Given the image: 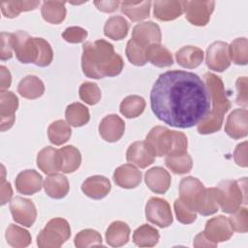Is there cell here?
<instances>
[{"instance_id":"db71d44e","label":"cell","mask_w":248,"mask_h":248,"mask_svg":"<svg viewBox=\"0 0 248 248\" xmlns=\"http://www.w3.org/2000/svg\"><path fill=\"white\" fill-rule=\"evenodd\" d=\"M0 87L1 90H5L11 86L12 83V76L10 71L5 67H0Z\"/></svg>"},{"instance_id":"681fc988","label":"cell","mask_w":248,"mask_h":248,"mask_svg":"<svg viewBox=\"0 0 248 248\" xmlns=\"http://www.w3.org/2000/svg\"><path fill=\"white\" fill-rule=\"evenodd\" d=\"M13 57V46H12V33H1V48L0 58L1 60H8Z\"/></svg>"},{"instance_id":"7402d4cb","label":"cell","mask_w":248,"mask_h":248,"mask_svg":"<svg viewBox=\"0 0 248 248\" xmlns=\"http://www.w3.org/2000/svg\"><path fill=\"white\" fill-rule=\"evenodd\" d=\"M111 185L109 180L103 175H93L86 178L82 185L81 191L89 198L101 200L110 191Z\"/></svg>"},{"instance_id":"5b68a950","label":"cell","mask_w":248,"mask_h":248,"mask_svg":"<svg viewBox=\"0 0 248 248\" xmlns=\"http://www.w3.org/2000/svg\"><path fill=\"white\" fill-rule=\"evenodd\" d=\"M145 142L154 156H169L187 151V137L178 131L163 126L153 127L145 138Z\"/></svg>"},{"instance_id":"603a6c76","label":"cell","mask_w":248,"mask_h":248,"mask_svg":"<svg viewBox=\"0 0 248 248\" xmlns=\"http://www.w3.org/2000/svg\"><path fill=\"white\" fill-rule=\"evenodd\" d=\"M185 1H155L154 16L161 21L177 18L184 13Z\"/></svg>"},{"instance_id":"d6986e66","label":"cell","mask_w":248,"mask_h":248,"mask_svg":"<svg viewBox=\"0 0 248 248\" xmlns=\"http://www.w3.org/2000/svg\"><path fill=\"white\" fill-rule=\"evenodd\" d=\"M15 184L18 193L23 195H33L41 190L43 186V177L34 170H25L17 174Z\"/></svg>"},{"instance_id":"30bf717a","label":"cell","mask_w":248,"mask_h":248,"mask_svg":"<svg viewBox=\"0 0 248 248\" xmlns=\"http://www.w3.org/2000/svg\"><path fill=\"white\" fill-rule=\"evenodd\" d=\"M205 62L210 70L223 72L231 65V56L229 45L222 41L212 43L206 50Z\"/></svg>"},{"instance_id":"4dcf8cb0","label":"cell","mask_w":248,"mask_h":248,"mask_svg":"<svg viewBox=\"0 0 248 248\" xmlns=\"http://www.w3.org/2000/svg\"><path fill=\"white\" fill-rule=\"evenodd\" d=\"M129 31V22L121 16H112L105 23L104 34L114 41L124 39Z\"/></svg>"},{"instance_id":"7a4b0ae2","label":"cell","mask_w":248,"mask_h":248,"mask_svg":"<svg viewBox=\"0 0 248 248\" xmlns=\"http://www.w3.org/2000/svg\"><path fill=\"white\" fill-rule=\"evenodd\" d=\"M124 67L122 57L114 52L113 46L105 41L87 42L82 46L81 68L90 78H102L119 75Z\"/></svg>"},{"instance_id":"d590c367","label":"cell","mask_w":248,"mask_h":248,"mask_svg":"<svg viewBox=\"0 0 248 248\" xmlns=\"http://www.w3.org/2000/svg\"><path fill=\"white\" fill-rule=\"evenodd\" d=\"M65 117L71 126L80 127L85 125L89 119L90 114L88 108L80 103H73L66 108Z\"/></svg>"},{"instance_id":"9c48e42d","label":"cell","mask_w":248,"mask_h":248,"mask_svg":"<svg viewBox=\"0 0 248 248\" xmlns=\"http://www.w3.org/2000/svg\"><path fill=\"white\" fill-rule=\"evenodd\" d=\"M214 6V1H185V17L193 25L204 26L210 19Z\"/></svg>"},{"instance_id":"f5cc1de1","label":"cell","mask_w":248,"mask_h":248,"mask_svg":"<svg viewBox=\"0 0 248 248\" xmlns=\"http://www.w3.org/2000/svg\"><path fill=\"white\" fill-rule=\"evenodd\" d=\"M121 2L114 0V1H95L94 5L97 7L98 10L105 12V13H112L117 10Z\"/></svg>"},{"instance_id":"8fae6325","label":"cell","mask_w":248,"mask_h":248,"mask_svg":"<svg viewBox=\"0 0 248 248\" xmlns=\"http://www.w3.org/2000/svg\"><path fill=\"white\" fill-rule=\"evenodd\" d=\"M10 210L13 219L24 227H31L36 221L37 210L35 204L28 199L15 197L10 202Z\"/></svg>"},{"instance_id":"44dd1931","label":"cell","mask_w":248,"mask_h":248,"mask_svg":"<svg viewBox=\"0 0 248 248\" xmlns=\"http://www.w3.org/2000/svg\"><path fill=\"white\" fill-rule=\"evenodd\" d=\"M147 187L156 194H165L170 186V175L164 168L154 167L145 172Z\"/></svg>"},{"instance_id":"9f6ffc18","label":"cell","mask_w":248,"mask_h":248,"mask_svg":"<svg viewBox=\"0 0 248 248\" xmlns=\"http://www.w3.org/2000/svg\"><path fill=\"white\" fill-rule=\"evenodd\" d=\"M194 246L197 247V248H201V247H209V248H213V247H216L218 244L216 243H213L211 241H209L205 235L203 234V232H200L199 234L196 235L195 239H194Z\"/></svg>"},{"instance_id":"c3c4849f","label":"cell","mask_w":248,"mask_h":248,"mask_svg":"<svg viewBox=\"0 0 248 248\" xmlns=\"http://www.w3.org/2000/svg\"><path fill=\"white\" fill-rule=\"evenodd\" d=\"M62 37L66 42L71 44L82 43L87 37V31L79 26H71L64 30Z\"/></svg>"},{"instance_id":"6da1fadb","label":"cell","mask_w":248,"mask_h":248,"mask_svg":"<svg viewBox=\"0 0 248 248\" xmlns=\"http://www.w3.org/2000/svg\"><path fill=\"white\" fill-rule=\"evenodd\" d=\"M155 116L175 128H191L208 113L210 98L204 81L196 74L181 70L159 76L150 92Z\"/></svg>"},{"instance_id":"f6af8a7d","label":"cell","mask_w":248,"mask_h":248,"mask_svg":"<svg viewBox=\"0 0 248 248\" xmlns=\"http://www.w3.org/2000/svg\"><path fill=\"white\" fill-rule=\"evenodd\" d=\"M78 93L79 98L90 106L97 104L102 97V93L99 86L96 83L90 81L83 82L79 87Z\"/></svg>"},{"instance_id":"d6a6232c","label":"cell","mask_w":248,"mask_h":248,"mask_svg":"<svg viewBox=\"0 0 248 248\" xmlns=\"http://www.w3.org/2000/svg\"><path fill=\"white\" fill-rule=\"evenodd\" d=\"M146 58L151 64L160 68L171 66L173 63L170 51L160 44H153L146 47Z\"/></svg>"},{"instance_id":"4316f807","label":"cell","mask_w":248,"mask_h":248,"mask_svg":"<svg viewBox=\"0 0 248 248\" xmlns=\"http://www.w3.org/2000/svg\"><path fill=\"white\" fill-rule=\"evenodd\" d=\"M177 63L187 69L199 67L203 60V51L194 46H185L175 53Z\"/></svg>"},{"instance_id":"8d00e7d4","label":"cell","mask_w":248,"mask_h":248,"mask_svg":"<svg viewBox=\"0 0 248 248\" xmlns=\"http://www.w3.org/2000/svg\"><path fill=\"white\" fill-rule=\"evenodd\" d=\"M145 108V101L139 95H130L125 97L119 107L121 114L127 118H136L140 116Z\"/></svg>"},{"instance_id":"3957f363","label":"cell","mask_w":248,"mask_h":248,"mask_svg":"<svg viewBox=\"0 0 248 248\" xmlns=\"http://www.w3.org/2000/svg\"><path fill=\"white\" fill-rule=\"evenodd\" d=\"M204 83L208 90L212 108L197 125L198 132L202 135L212 134L219 131L223 124L224 115L231 108L224 83L218 76L212 73H206L204 75Z\"/></svg>"},{"instance_id":"1f68e13d","label":"cell","mask_w":248,"mask_h":248,"mask_svg":"<svg viewBox=\"0 0 248 248\" xmlns=\"http://www.w3.org/2000/svg\"><path fill=\"white\" fill-rule=\"evenodd\" d=\"M65 4L64 1H44L41 8L43 18L52 24L61 23L66 17Z\"/></svg>"},{"instance_id":"b9f144b4","label":"cell","mask_w":248,"mask_h":248,"mask_svg":"<svg viewBox=\"0 0 248 248\" xmlns=\"http://www.w3.org/2000/svg\"><path fill=\"white\" fill-rule=\"evenodd\" d=\"M231 60L237 65H246L248 62V42L246 38H237L229 45Z\"/></svg>"},{"instance_id":"bcb514c9","label":"cell","mask_w":248,"mask_h":248,"mask_svg":"<svg viewBox=\"0 0 248 248\" xmlns=\"http://www.w3.org/2000/svg\"><path fill=\"white\" fill-rule=\"evenodd\" d=\"M228 219L233 231L242 233L248 231V210L245 206H240Z\"/></svg>"},{"instance_id":"11a10c76","label":"cell","mask_w":248,"mask_h":248,"mask_svg":"<svg viewBox=\"0 0 248 248\" xmlns=\"http://www.w3.org/2000/svg\"><path fill=\"white\" fill-rule=\"evenodd\" d=\"M13 196V190L11 187V183L8 181L1 182V205H4L8 202H11V198Z\"/></svg>"},{"instance_id":"74e56055","label":"cell","mask_w":248,"mask_h":248,"mask_svg":"<svg viewBox=\"0 0 248 248\" xmlns=\"http://www.w3.org/2000/svg\"><path fill=\"white\" fill-rule=\"evenodd\" d=\"M219 210L215 188H205L200 200L196 204V212L203 216H208L216 213Z\"/></svg>"},{"instance_id":"2e32d148","label":"cell","mask_w":248,"mask_h":248,"mask_svg":"<svg viewBox=\"0 0 248 248\" xmlns=\"http://www.w3.org/2000/svg\"><path fill=\"white\" fill-rule=\"evenodd\" d=\"M161 38L160 27L153 21H143L133 28L132 39L144 46L160 44Z\"/></svg>"},{"instance_id":"60d3db41","label":"cell","mask_w":248,"mask_h":248,"mask_svg":"<svg viewBox=\"0 0 248 248\" xmlns=\"http://www.w3.org/2000/svg\"><path fill=\"white\" fill-rule=\"evenodd\" d=\"M39 5L40 1H5L1 3V11L6 17L13 18L21 12L35 10Z\"/></svg>"},{"instance_id":"ab89813d","label":"cell","mask_w":248,"mask_h":248,"mask_svg":"<svg viewBox=\"0 0 248 248\" xmlns=\"http://www.w3.org/2000/svg\"><path fill=\"white\" fill-rule=\"evenodd\" d=\"M71 134V127L64 120H56L52 122L47 129L48 140L54 145H61L68 141Z\"/></svg>"},{"instance_id":"4fadbf2b","label":"cell","mask_w":248,"mask_h":248,"mask_svg":"<svg viewBox=\"0 0 248 248\" xmlns=\"http://www.w3.org/2000/svg\"><path fill=\"white\" fill-rule=\"evenodd\" d=\"M18 108V99L12 91L0 92V130H9L15 123V112Z\"/></svg>"},{"instance_id":"836d02e7","label":"cell","mask_w":248,"mask_h":248,"mask_svg":"<svg viewBox=\"0 0 248 248\" xmlns=\"http://www.w3.org/2000/svg\"><path fill=\"white\" fill-rule=\"evenodd\" d=\"M165 164L175 174L187 173L193 167L192 158L187 151L166 156Z\"/></svg>"},{"instance_id":"8992f818","label":"cell","mask_w":248,"mask_h":248,"mask_svg":"<svg viewBox=\"0 0 248 248\" xmlns=\"http://www.w3.org/2000/svg\"><path fill=\"white\" fill-rule=\"evenodd\" d=\"M246 177L239 180L221 181L215 187L219 208L225 213L232 214L243 203L246 204Z\"/></svg>"},{"instance_id":"f907efd6","label":"cell","mask_w":248,"mask_h":248,"mask_svg":"<svg viewBox=\"0 0 248 248\" xmlns=\"http://www.w3.org/2000/svg\"><path fill=\"white\" fill-rule=\"evenodd\" d=\"M247 78L241 77L238 78L236 80V89H237V97H236V104L246 107L247 106Z\"/></svg>"},{"instance_id":"f546056e","label":"cell","mask_w":248,"mask_h":248,"mask_svg":"<svg viewBox=\"0 0 248 248\" xmlns=\"http://www.w3.org/2000/svg\"><path fill=\"white\" fill-rule=\"evenodd\" d=\"M17 92L23 98L34 100L44 94L45 85L38 77L29 75L19 81L17 86Z\"/></svg>"},{"instance_id":"ffe728a7","label":"cell","mask_w":248,"mask_h":248,"mask_svg":"<svg viewBox=\"0 0 248 248\" xmlns=\"http://www.w3.org/2000/svg\"><path fill=\"white\" fill-rule=\"evenodd\" d=\"M113 180L121 188H136L141 182V171L132 164H124L114 170Z\"/></svg>"},{"instance_id":"7dc6e473","label":"cell","mask_w":248,"mask_h":248,"mask_svg":"<svg viewBox=\"0 0 248 248\" xmlns=\"http://www.w3.org/2000/svg\"><path fill=\"white\" fill-rule=\"evenodd\" d=\"M174 212L177 220L182 224H191L197 219V212L185 204L180 199L174 202Z\"/></svg>"},{"instance_id":"ee69618b","label":"cell","mask_w":248,"mask_h":248,"mask_svg":"<svg viewBox=\"0 0 248 248\" xmlns=\"http://www.w3.org/2000/svg\"><path fill=\"white\" fill-rule=\"evenodd\" d=\"M75 245L78 248L102 245V235L95 230L86 229L80 231L75 236Z\"/></svg>"},{"instance_id":"ba28073f","label":"cell","mask_w":248,"mask_h":248,"mask_svg":"<svg viewBox=\"0 0 248 248\" xmlns=\"http://www.w3.org/2000/svg\"><path fill=\"white\" fill-rule=\"evenodd\" d=\"M145 217L147 221L160 228L169 227L173 220L169 202L157 197L150 198L146 202Z\"/></svg>"},{"instance_id":"e0dca14e","label":"cell","mask_w":248,"mask_h":248,"mask_svg":"<svg viewBox=\"0 0 248 248\" xmlns=\"http://www.w3.org/2000/svg\"><path fill=\"white\" fill-rule=\"evenodd\" d=\"M125 131V123L117 114L105 116L99 125L101 137L108 142H115L121 139Z\"/></svg>"},{"instance_id":"277c9868","label":"cell","mask_w":248,"mask_h":248,"mask_svg":"<svg viewBox=\"0 0 248 248\" xmlns=\"http://www.w3.org/2000/svg\"><path fill=\"white\" fill-rule=\"evenodd\" d=\"M12 46L17 60L21 63L46 67L52 62V48L43 38L31 37L25 31L18 30L12 33Z\"/></svg>"},{"instance_id":"f1b7e54d","label":"cell","mask_w":248,"mask_h":248,"mask_svg":"<svg viewBox=\"0 0 248 248\" xmlns=\"http://www.w3.org/2000/svg\"><path fill=\"white\" fill-rule=\"evenodd\" d=\"M120 8L132 21H140L149 16L151 1H123Z\"/></svg>"},{"instance_id":"ac0fdd59","label":"cell","mask_w":248,"mask_h":248,"mask_svg":"<svg viewBox=\"0 0 248 248\" xmlns=\"http://www.w3.org/2000/svg\"><path fill=\"white\" fill-rule=\"evenodd\" d=\"M126 159L129 163L144 169L154 162L155 156L144 140L133 142L127 149Z\"/></svg>"},{"instance_id":"7c38bea8","label":"cell","mask_w":248,"mask_h":248,"mask_svg":"<svg viewBox=\"0 0 248 248\" xmlns=\"http://www.w3.org/2000/svg\"><path fill=\"white\" fill-rule=\"evenodd\" d=\"M202 232L209 241L218 244L219 242L229 240L233 233V230L229 219L223 215H219L206 222Z\"/></svg>"},{"instance_id":"5bb4252c","label":"cell","mask_w":248,"mask_h":248,"mask_svg":"<svg viewBox=\"0 0 248 248\" xmlns=\"http://www.w3.org/2000/svg\"><path fill=\"white\" fill-rule=\"evenodd\" d=\"M226 134L238 140L248 134V111L246 108H235L228 116L225 125Z\"/></svg>"},{"instance_id":"9a60e30c","label":"cell","mask_w":248,"mask_h":248,"mask_svg":"<svg viewBox=\"0 0 248 248\" xmlns=\"http://www.w3.org/2000/svg\"><path fill=\"white\" fill-rule=\"evenodd\" d=\"M204 189L205 187L203 184L196 177L188 176L182 178L179 184V199L190 208L196 211V204Z\"/></svg>"},{"instance_id":"f35d334b","label":"cell","mask_w":248,"mask_h":248,"mask_svg":"<svg viewBox=\"0 0 248 248\" xmlns=\"http://www.w3.org/2000/svg\"><path fill=\"white\" fill-rule=\"evenodd\" d=\"M5 237L8 244L15 248H23L31 243V235L29 232L15 224H11L8 227Z\"/></svg>"},{"instance_id":"d4e9b609","label":"cell","mask_w":248,"mask_h":248,"mask_svg":"<svg viewBox=\"0 0 248 248\" xmlns=\"http://www.w3.org/2000/svg\"><path fill=\"white\" fill-rule=\"evenodd\" d=\"M45 192L52 199H62L67 196L70 186L67 177L61 173L49 174L44 182Z\"/></svg>"},{"instance_id":"cb8c5ba5","label":"cell","mask_w":248,"mask_h":248,"mask_svg":"<svg viewBox=\"0 0 248 248\" xmlns=\"http://www.w3.org/2000/svg\"><path fill=\"white\" fill-rule=\"evenodd\" d=\"M37 166L46 174L55 173L60 170L58 149L46 146L37 155Z\"/></svg>"},{"instance_id":"7bdbcfd3","label":"cell","mask_w":248,"mask_h":248,"mask_svg":"<svg viewBox=\"0 0 248 248\" xmlns=\"http://www.w3.org/2000/svg\"><path fill=\"white\" fill-rule=\"evenodd\" d=\"M146 47L134 39L128 41L126 46V56L128 60L135 66H143L147 62Z\"/></svg>"},{"instance_id":"484cf974","label":"cell","mask_w":248,"mask_h":248,"mask_svg":"<svg viewBox=\"0 0 248 248\" xmlns=\"http://www.w3.org/2000/svg\"><path fill=\"white\" fill-rule=\"evenodd\" d=\"M58 152L60 170L62 172L71 173L79 168L81 163V155L77 147L67 145L58 149Z\"/></svg>"},{"instance_id":"e575fe53","label":"cell","mask_w":248,"mask_h":248,"mask_svg":"<svg viewBox=\"0 0 248 248\" xmlns=\"http://www.w3.org/2000/svg\"><path fill=\"white\" fill-rule=\"evenodd\" d=\"M159 232L150 225L143 224L133 233V241L140 247H153L158 243Z\"/></svg>"},{"instance_id":"52a82bcc","label":"cell","mask_w":248,"mask_h":248,"mask_svg":"<svg viewBox=\"0 0 248 248\" xmlns=\"http://www.w3.org/2000/svg\"><path fill=\"white\" fill-rule=\"evenodd\" d=\"M71 235L69 223L63 218H53L37 236V244L40 248H58Z\"/></svg>"},{"instance_id":"816d5d0a","label":"cell","mask_w":248,"mask_h":248,"mask_svg":"<svg viewBox=\"0 0 248 248\" xmlns=\"http://www.w3.org/2000/svg\"><path fill=\"white\" fill-rule=\"evenodd\" d=\"M233 159L238 166L243 168L247 167V141H243L236 145L233 152Z\"/></svg>"},{"instance_id":"83f0119b","label":"cell","mask_w":248,"mask_h":248,"mask_svg":"<svg viewBox=\"0 0 248 248\" xmlns=\"http://www.w3.org/2000/svg\"><path fill=\"white\" fill-rule=\"evenodd\" d=\"M130 236L129 226L122 221L112 222L106 232V240L112 247H119L126 244Z\"/></svg>"}]
</instances>
